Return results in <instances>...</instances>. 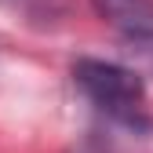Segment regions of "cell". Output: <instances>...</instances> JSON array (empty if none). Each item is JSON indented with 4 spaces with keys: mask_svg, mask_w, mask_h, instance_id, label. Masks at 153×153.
Masks as SVG:
<instances>
[{
    "mask_svg": "<svg viewBox=\"0 0 153 153\" xmlns=\"http://www.w3.org/2000/svg\"><path fill=\"white\" fill-rule=\"evenodd\" d=\"M7 11H15L18 18H26L33 26H51L55 18L62 15V0H0Z\"/></svg>",
    "mask_w": 153,
    "mask_h": 153,
    "instance_id": "obj_3",
    "label": "cell"
},
{
    "mask_svg": "<svg viewBox=\"0 0 153 153\" xmlns=\"http://www.w3.org/2000/svg\"><path fill=\"white\" fill-rule=\"evenodd\" d=\"M91 4L128 44L153 51V0H91Z\"/></svg>",
    "mask_w": 153,
    "mask_h": 153,
    "instance_id": "obj_2",
    "label": "cell"
},
{
    "mask_svg": "<svg viewBox=\"0 0 153 153\" xmlns=\"http://www.w3.org/2000/svg\"><path fill=\"white\" fill-rule=\"evenodd\" d=\"M73 84L84 91V99L106 120L135 131V135L153 131V109H149L146 84L128 66L106 62V59H76L73 62Z\"/></svg>",
    "mask_w": 153,
    "mask_h": 153,
    "instance_id": "obj_1",
    "label": "cell"
}]
</instances>
